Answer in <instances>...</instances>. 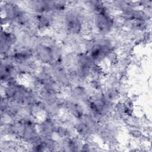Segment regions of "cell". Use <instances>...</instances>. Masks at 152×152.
Wrapping results in <instances>:
<instances>
[{
  "label": "cell",
  "mask_w": 152,
  "mask_h": 152,
  "mask_svg": "<svg viewBox=\"0 0 152 152\" xmlns=\"http://www.w3.org/2000/svg\"><path fill=\"white\" fill-rule=\"evenodd\" d=\"M116 45L109 36H101L94 33L90 39L86 40L84 50L97 64L109 59L113 61Z\"/></svg>",
  "instance_id": "cell-1"
},
{
  "label": "cell",
  "mask_w": 152,
  "mask_h": 152,
  "mask_svg": "<svg viewBox=\"0 0 152 152\" xmlns=\"http://www.w3.org/2000/svg\"><path fill=\"white\" fill-rule=\"evenodd\" d=\"M1 88L2 96L24 108L40 100L39 90L18 80L2 84Z\"/></svg>",
  "instance_id": "cell-2"
},
{
  "label": "cell",
  "mask_w": 152,
  "mask_h": 152,
  "mask_svg": "<svg viewBox=\"0 0 152 152\" xmlns=\"http://www.w3.org/2000/svg\"><path fill=\"white\" fill-rule=\"evenodd\" d=\"M115 104L107 100L101 91L93 94L85 106L86 112L101 124L112 115Z\"/></svg>",
  "instance_id": "cell-3"
},
{
  "label": "cell",
  "mask_w": 152,
  "mask_h": 152,
  "mask_svg": "<svg viewBox=\"0 0 152 152\" xmlns=\"http://www.w3.org/2000/svg\"><path fill=\"white\" fill-rule=\"evenodd\" d=\"M74 123L77 135L83 140H91L97 135L100 124L87 112Z\"/></svg>",
  "instance_id": "cell-4"
},
{
  "label": "cell",
  "mask_w": 152,
  "mask_h": 152,
  "mask_svg": "<svg viewBox=\"0 0 152 152\" xmlns=\"http://www.w3.org/2000/svg\"><path fill=\"white\" fill-rule=\"evenodd\" d=\"M49 66L54 80L63 90L72 85L69 72L63 61L53 62Z\"/></svg>",
  "instance_id": "cell-5"
},
{
  "label": "cell",
  "mask_w": 152,
  "mask_h": 152,
  "mask_svg": "<svg viewBox=\"0 0 152 152\" xmlns=\"http://www.w3.org/2000/svg\"><path fill=\"white\" fill-rule=\"evenodd\" d=\"M64 91H65L66 97L84 105L93 94L90 88L87 86V84H72Z\"/></svg>",
  "instance_id": "cell-6"
},
{
  "label": "cell",
  "mask_w": 152,
  "mask_h": 152,
  "mask_svg": "<svg viewBox=\"0 0 152 152\" xmlns=\"http://www.w3.org/2000/svg\"><path fill=\"white\" fill-rule=\"evenodd\" d=\"M18 42L19 37L16 34L6 27L2 28L0 41L1 58L9 56Z\"/></svg>",
  "instance_id": "cell-7"
},
{
  "label": "cell",
  "mask_w": 152,
  "mask_h": 152,
  "mask_svg": "<svg viewBox=\"0 0 152 152\" xmlns=\"http://www.w3.org/2000/svg\"><path fill=\"white\" fill-rule=\"evenodd\" d=\"M20 78L13 61L9 57L1 58V84H5Z\"/></svg>",
  "instance_id": "cell-8"
},
{
  "label": "cell",
  "mask_w": 152,
  "mask_h": 152,
  "mask_svg": "<svg viewBox=\"0 0 152 152\" xmlns=\"http://www.w3.org/2000/svg\"><path fill=\"white\" fill-rule=\"evenodd\" d=\"M58 118L43 116L41 119H39L37 128L40 136L45 138H56Z\"/></svg>",
  "instance_id": "cell-9"
},
{
  "label": "cell",
  "mask_w": 152,
  "mask_h": 152,
  "mask_svg": "<svg viewBox=\"0 0 152 152\" xmlns=\"http://www.w3.org/2000/svg\"><path fill=\"white\" fill-rule=\"evenodd\" d=\"M62 110L67 114V116L76 120L83 116L86 113L84 104L71 100L66 96L62 101Z\"/></svg>",
  "instance_id": "cell-10"
},
{
  "label": "cell",
  "mask_w": 152,
  "mask_h": 152,
  "mask_svg": "<svg viewBox=\"0 0 152 152\" xmlns=\"http://www.w3.org/2000/svg\"><path fill=\"white\" fill-rule=\"evenodd\" d=\"M26 8L33 14H52L53 15L55 1H30L25 2Z\"/></svg>",
  "instance_id": "cell-11"
},
{
  "label": "cell",
  "mask_w": 152,
  "mask_h": 152,
  "mask_svg": "<svg viewBox=\"0 0 152 152\" xmlns=\"http://www.w3.org/2000/svg\"><path fill=\"white\" fill-rule=\"evenodd\" d=\"M56 21L57 19L52 14H34V26L39 33L49 30L55 26Z\"/></svg>",
  "instance_id": "cell-12"
}]
</instances>
